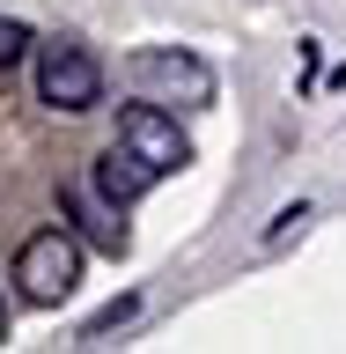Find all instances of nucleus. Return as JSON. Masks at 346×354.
I'll return each instance as SVG.
<instances>
[{"label": "nucleus", "mask_w": 346, "mask_h": 354, "mask_svg": "<svg viewBox=\"0 0 346 354\" xmlns=\"http://www.w3.org/2000/svg\"><path fill=\"white\" fill-rule=\"evenodd\" d=\"M37 96L52 111H66V118H81V111L104 104V66L74 37H52V44H37Z\"/></svg>", "instance_id": "nucleus-3"}, {"label": "nucleus", "mask_w": 346, "mask_h": 354, "mask_svg": "<svg viewBox=\"0 0 346 354\" xmlns=\"http://www.w3.org/2000/svg\"><path fill=\"white\" fill-rule=\"evenodd\" d=\"M118 140H126V148L140 155L155 177H170V170H184V162H192V140L177 133V118L155 104V96H140V104L118 111Z\"/></svg>", "instance_id": "nucleus-4"}, {"label": "nucleus", "mask_w": 346, "mask_h": 354, "mask_svg": "<svg viewBox=\"0 0 346 354\" xmlns=\"http://www.w3.org/2000/svg\"><path fill=\"white\" fill-rule=\"evenodd\" d=\"M15 281L30 303H66L74 295V281H81V236L74 229H37V236L15 251Z\"/></svg>", "instance_id": "nucleus-2"}, {"label": "nucleus", "mask_w": 346, "mask_h": 354, "mask_svg": "<svg viewBox=\"0 0 346 354\" xmlns=\"http://www.w3.org/2000/svg\"><path fill=\"white\" fill-rule=\"evenodd\" d=\"M37 52V37H30V22L22 15H0V66H22Z\"/></svg>", "instance_id": "nucleus-7"}, {"label": "nucleus", "mask_w": 346, "mask_h": 354, "mask_svg": "<svg viewBox=\"0 0 346 354\" xmlns=\"http://www.w3.org/2000/svg\"><path fill=\"white\" fill-rule=\"evenodd\" d=\"M133 88L155 96V104H184V111H206L214 104V66L184 52V44H148V52H133Z\"/></svg>", "instance_id": "nucleus-1"}, {"label": "nucleus", "mask_w": 346, "mask_h": 354, "mask_svg": "<svg viewBox=\"0 0 346 354\" xmlns=\"http://www.w3.org/2000/svg\"><path fill=\"white\" fill-rule=\"evenodd\" d=\"M0 339H8V303H0Z\"/></svg>", "instance_id": "nucleus-9"}, {"label": "nucleus", "mask_w": 346, "mask_h": 354, "mask_svg": "<svg viewBox=\"0 0 346 354\" xmlns=\"http://www.w3.org/2000/svg\"><path fill=\"white\" fill-rule=\"evenodd\" d=\"M148 185H155V170L126 148V140H110V148L96 155V199H104L110 214H118V207H133V199L148 192Z\"/></svg>", "instance_id": "nucleus-5"}, {"label": "nucleus", "mask_w": 346, "mask_h": 354, "mask_svg": "<svg viewBox=\"0 0 346 354\" xmlns=\"http://www.w3.org/2000/svg\"><path fill=\"white\" fill-rule=\"evenodd\" d=\"M133 310H140V295H118V303H104V310H96V317H88V325H81V339H104L110 325H126Z\"/></svg>", "instance_id": "nucleus-8"}, {"label": "nucleus", "mask_w": 346, "mask_h": 354, "mask_svg": "<svg viewBox=\"0 0 346 354\" xmlns=\"http://www.w3.org/2000/svg\"><path fill=\"white\" fill-rule=\"evenodd\" d=\"M59 207H66V214H74V221H81V229H88V243H104L110 259H118V251H126V229H118V221H110L104 207H88L81 192H59Z\"/></svg>", "instance_id": "nucleus-6"}]
</instances>
